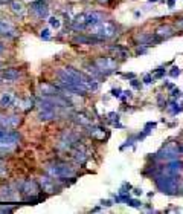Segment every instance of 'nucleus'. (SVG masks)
Masks as SVG:
<instances>
[{"label":"nucleus","mask_w":183,"mask_h":214,"mask_svg":"<svg viewBox=\"0 0 183 214\" xmlns=\"http://www.w3.org/2000/svg\"><path fill=\"white\" fill-rule=\"evenodd\" d=\"M156 185H157V188L162 193L174 194V191H177V188H179V179L173 174L157 176V178H156Z\"/></svg>","instance_id":"f257e3e1"},{"label":"nucleus","mask_w":183,"mask_h":214,"mask_svg":"<svg viewBox=\"0 0 183 214\" xmlns=\"http://www.w3.org/2000/svg\"><path fill=\"white\" fill-rule=\"evenodd\" d=\"M90 31H92V35L98 37L101 40H107V38H111L113 35L116 34V26L110 23V21H101V23L95 25V26H90Z\"/></svg>","instance_id":"f03ea898"},{"label":"nucleus","mask_w":183,"mask_h":214,"mask_svg":"<svg viewBox=\"0 0 183 214\" xmlns=\"http://www.w3.org/2000/svg\"><path fill=\"white\" fill-rule=\"evenodd\" d=\"M47 173H49L52 178L66 179V178H72L75 174V170L70 165H67L64 162H55V164H51L49 167H47Z\"/></svg>","instance_id":"7ed1b4c3"},{"label":"nucleus","mask_w":183,"mask_h":214,"mask_svg":"<svg viewBox=\"0 0 183 214\" xmlns=\"http://www.w3.org/2000/svg\"><path fill=\"white\" fill-rule=\"evenodd\" d=\"M95 64L98 66V69L104 75L111 73L116 69V66H117L116 60H113V58H110V57H101V58H98V60L95 61Z\"/></svg>","instance_id":"20e7f679"},{"label":"nucleus","mask_w":183,"mask_h":214,"mask_svg":"<svg viewBox=\"0 0 183 214\" xmlns=\"http://www.w3.org/2000/svg\"><path fill=\"white\" fill-rule=\"evenodd\" d=\"M183 170V162L177 159H173L168 165H165V173L166 174H173V176H177V173H180Z\"/></svg>","instance_id":"39448f33"},{"label":"nucleus","mask_w":183,"mask_h":214,"mask_svg":"<svg viewBox=\"0 0 183 214\" xmlns=\"http://www.w3.org/2000/svg\"><path fill=\"white\" fill-rule=\"evenodd\" d=\"M20 75H21V72L18 71V69L11 67V69H5V71L0 73V78L6 80V81H15V80L20 78Z\"/></svg>","instance_id":"423d86ee"},{"label":"nucleus","mask_w":183,"mask_h":214,"mask_svg":"<svg viewBox=\"0 0 183 214\" xmlns=\"http://www.w3.org/2000/svg\"><path fill=\"white\" fill-rule=\"evenodd\" d=\"M40 191V187L37 182L34 180H26L23 187H21V193H25V194H31V196H35L37 193Z\"/></svg>","instance_id":"0eeeda50"},{"label":"nucleus","mask_w":183,"mask_h":214,"mask_svg":"<svg viewBox=\"0 0 183 214\" xmlns=\"http://www.w3.org/2000/svg\"><path fill=\"white\" fill-rule=\"evenodd\" d=\"M87 20H85V14H79V15H76L75 17V20H73V23H72V28L75 29V31H83V29H85L87 28Z\"/></svg>","instance_id":"6e6552de"},{"label":"nucleus","mask_w":183,"mask_h":214,"mask_svg":"<svg viewBox=\"0 0 183 214\" xmlns=\"http://www.w3.org/2000/svg\"><path fill=\"white\" fill-rule=\"evenodd\" d=\"M32 11L38 15L40 19H43V17H46L47 15V8H46V5L43 3V2H40V0H37V2H34L32 3Z\"/></svg>","instance_id":"1a4fd4ad"},{"label":"nucleus","mask_w":183,"mask_h":214,"mask_svg":"<svg viewBox=\"0 0 183 214\" xmlns=\"http://www.w3.org/2000/svg\"><path fill=\"white\" fill-rule=\"evenodd\" d=\"M17 124H20V119L17 116H5L0 115V126L2 127H15Z\"/></svg>","instance_id":"9d476101"},{"label":"nucleus","mask_w":183,"mask_h":214,"mask_svg":"<svg viewBox=\"0 0 183 214\" xmlns=\"http://www.w3.org/2000/svg\"><path fill=\"white\" fill-rule=\"evenodd\" d=\"M156 35L160 37V38H169V37H173L174 35V29L171 28V26L168 25H165V26H160V28L156 29Z\"/></svg>","instance_id":"9b49d317"},{"label":"nucleus","mask_w":183,"mask_h":214,"mask_svg":"<svg viewBox=\"0 0 183 214\" xmlns=\"http://www.w3.org/2000/svg\"><path fill=\"white\" fill-rule=\"evenodd\" d=\"M85 20H87V25L89 26H95L104 21V15L101 12H90V14H85Z\"/></svg>","instance_id":"f8f14e48"},{"label":"nucleus","mask_w":183,"mask_h":214,"mask_svg":"<svg viewBox=\"0 0 183 214\" xmlns=\"http://www.w3.org/2000/svg\"><path fill=\"white\" fill-rule=\"evenodd\" d=\"M102 41L101 38H98V37H87V35H78V37H75L73 38V43H79V45H93V43H99Z\"/></svg>","instance_id":"ddd939ff"},{"label":"nucleus","mask_w":183,"mask_h":214,"mask_svg":"<svg viewBox=\"0 0 183 214\" xmlns=\"http://www.w3.org/2000/svg\"><path fill=\"white\" fill-rule=\"evenodd\" d=\"M57 113H55V107H44L41 112H40V115L38 118L41 121H47V119H52V118H55Z\"/></svg>","instance_id":"4468645a"},{"label":"nucleus","mask_w":183,"mask_h":214,"mask_svg":"<svg viewBox=\"0 0 183 214\" xmlns=\"http://www.w3.org/2000/svg\"><path fill=\"white\" fill-rule=\"evenodd\" d=\"M41 184H43V188L49 193H53V191H58V187L55 185V180L52 178H43L41 179Z\"/></svg>","instance_id":"2eb2a0df"},{"label":"nucleus","mask_w":183,"mask_h":214,"mask_svg":"<svg viewBox=\"0 0 183 214\" xmlns=\"http://www.w3.org/2000/svg\"><path fill=\"white\" fill-rule=\"evenodd\" d=\"M15 196V191L11 188V187H6V188L0 190V199L2 200H12Z\"/></svg>","instance_id":"dca6fc26"},{"label":"nucleus","mask_w":183,"mask_h":214,"mask_svg":"<svg viewBox=\"0 0 183 214\" xmlns=\"http://www.w3.org/2000/svg\"><path fill=\"white\" fill-rule=\"evenodd\" d=\"M12 32H14V28L9 23H6V21H0V35L11 37V35H14Z\"/></svg>","instance_id":"f3484780"},{"label":"nucleus","mask_w":183,"mask_h":214,"mask_svg":"<svg viewBox=\"0 0 183 214\" xmlns=\"http://www.w3.org/2000/svg\"><path fill=\"white\" fill-rule=\"evenodd\" d=\"M73 158H75V160H76V162H79V164H84V160L87 159V154H85V150H84L83 147H78L76 150H75V154H73Z\"/></svg>","instance_id":"a211bd4d"},{"label":"nucleus","mask_w":183,"mask_h":214,"mask_svg":"<svg viewBox=\"0 0 183 214\" xmlns=\"http://www.w3.org/2000/svg\"><path fill=\"white\" fill-rule=\"evenodd\" d=\"M0 106H2V107L14 106V96L11 95V93H5L2 98H0Z\"/></svg>","instance_id":"6ab92c4d"},{"label":"nucleus","mask_w":183,"mask_h":214,"mask_svg":"<svg viewBox=\"0 0 183 214\" xmlns=\"http://www.w3.org/2000/svg\"><path fill=\"white\" fill-rule=\"evenodd\" d=\"M76 121L79 122V124H83V126H89L90 124V118L87 115H84V113H78L76 115Z\"/></svg>","instance_id":"aec40b11"},{"label":"nucleus","mask_w":183,"mask_h":214,"mask_svg":"<svg viewBox=\"0 0 183 214\" xmlns=\"http://www.w3.org/2000/svg\"><path fill=\"white\" fill-rule=\"evenodd\" d=\"M11 8H12L14 12H21V11H23V5L20 2H17V0H12V2H11Z\"/></svg>","instance_id":"412c9836"},{"label":"nucleus","mask_w":183,"mask_h":214,"mask_svg":"<svg viewBox=\"0 0 183 214\" xmlns=\"http://www.w3.org/2000/svg\"><path fill=\"white\" fill-rule=\"evenodd\" d=\"M163 75H165V69L159 67L157 71H154V72H153V78H162Z\"/></svg>","instance_id":"4be33fe9"},{"label":"nucleus","mask_w":183,"mask_h":214,"mask_svg":"<svg viewBox=\"0 0 183 214\" xmlns=\"http://www.w3.org/2000/svg\"><path fill=\"white\" fill-rule=\"evenodd\" d=\"M127 203H128L130 206H134V208H139V206L142 205V203L139 202V200H136V199H128V200H127Z\"/></svg>","instance_id":"5701e85b"},{"label":"nucleus","mask_w":183,"mask_h":214,"mask_svg":"<svg viewBox=\"0 0 183 214\" xmlns=\"http://www.w3.org/2000/svg\"><path fill=\"white\" fill-rule=\"evenodd\" d=\"M49 21H51V26H53V28H60V20H58V19L52 17Z\"/></svg>","instance_id":"b1692460"},{"label":"nucleus","mask_w":183,"mask_h":214,"mask_svg":"<svg viewBox=\"0 0 183 214\" xmlns=\"http://www.w3.org/2000/svg\"><path fill=\"white\" fill-rule=\"evenodd\" d=\"M169 75H171V77H173V78L179 77V75H180V69H179V67H173V71L169 72Z\"/></svg>","instance_id":"393cba45"},{"label":"nucleus","mask_w":183,"mask_h":214,"mask_svg":"<svg viewBox=\"0 0 183 214\" xmlns=\"http://www.w3.org/2000/svg\"><path fill=\"white\" fill-rule=\"evenodd\" d=\"M49 37H51V34H49V29H44V31H41V38L47 40Z\"/></svg>","instance_id":"a878e982"},{"label":"nucleus","mask_w":183,"mask_h":214,"mask_svg":"<svg viewBox=\"0 0 183 214\" xmlns=\"http://www.w3.org/2000/svg\"><path fill=\"white\" fill-rule=\"evenodd\" d=\"M111 95L113 96H116V98H119V96H121V89H111Z\"/></svg>","instance_id":"bb28decb"},{"label":"nucleus","mask_w":183,"mask_h":214,"mask_svg":"<svg viewBox=\"0 0 183 214\" xmlns=\"http://www.w3.org/2000/svg\"><path fill=\"white\" fill-rule=\"evenodd\" d=\"M175 26H177V29H182L183 31V19H177Z\"/></svg>","instance_id":"cd10ccee"},{"label":"nucleus","mask_w":183,"mask_h":214,"mask_svg":"<svg viewBox=\"0 0 183 214\" xmlns=\"http://www.w3.org/2000/svg\"><path fill=\"white\" fill-rule=\"evenodd\" d=\"M131 86H133V87H136V89H141V83H139L137 81V80H131Z\"/></svg>","instance_id":"c85d7f7f"},{"label":"nucleus","mask_w":183,"mask_h":214,"mask_svg":"<svg viewBox=\"0 0 183 214\" xmlns=\"http://www.w3.org/2000/svg\"><path fill=\"white\" fill-rule=\"evenodd\" d=\"M153 77H151V75H147V77H145L143 78V83H147V84H150V83H153Z\"/></svg>","instance_id":"c756f323"},{"label":"nucleus","mask_w":183,"mask_h":214,"mask_svg":"<svg viewBox=\"0 0 183 214\" xmlns=\"http://www.w3.org/2000/svg\"><path fill=\"white\" fill-rule=\"evenodd\" d=\"M5 171H6V165H5V162L0 159V173H5Z\"/></svg>","instance_id":"7c9ffc66"},{"label":"nucleus","mask_w":183,"mask_h":214,"mask_svg":"<svg viewBox=\"0 0 183 214\" xmlns=\"http://www.w3.org/2000/svg\"><path fill=\"white\" fill-rule=\"evenodd\" d=\"M171 95H173V96H174V98H179V96L182 95V92H180V90H179V89H174V90H173V93H171Z\"/></svg>","instance_id":"2f4dec72"},{"label":"nucleus","mask_w":183,"mask_h":214,"mask_svg":"<svg viewBox=\"0 0 183 214\" xmlns=\"http://www.w3.org/2000/svg\"><path fill=\"white\" fill-rule=\"evenodd\" d=\"M6 133H8L6 127H2V126H0V138H2V136H5V135H6Z\"/></svg>","instance_id":"473e14b6"},{"label":"nucleus","mask_w":183,"mask_h":214,"mask_svg":"<svg viewBox=\"0 0 183 214\" xmlns=\"http://www.w3.org/2000/svg\"><path fill=\"white\" fill-rule=\"evenodd\" d=\"M154 127H156V122H148V124L145 126V130H147V132H150L148 128H154Z\"/></svg>","instance_id":"72a5a7b5"},{"label":"nucleus","mask_w":183,"mask_h":214,"mask_svg":"<svg viewBox=\"0 0 183 214\" xmlns=\"http://www.w3.org/2000/svg\"><path fill=\"white\" fill-rule=\"evenodd\" d=\"M124 77H125V78H134V73H125V75H124Z\"/></svg>","instance_id":"f704fd0d"},{"label":"nucleus","mask_w":183,"mask_h":214,"mask_svg":"<svg viewBox=\"0 0 183 214\" xmlns=\"http://www.w3.org/2000/svg\"><path fill=\"white\" fill-rule=\"evenodd\" d=\"M177 152H179V153H182V154H183V145H180V147H177Z\"/></svg>","instance_id":"c9c22d12"},{"label":"nucleus","mask_w":183,"mask_h":214,"mask_svg":"<svg viewBox=\"0 0 183 214\" xmlns=\"http://www.w3.org/2000/svg\"><path fill=\"white\" fill-rule=\"evenodd\" d=\"M134 193H136V194H142V190H139V188H136V190H134Z\"/></svg>","instance_id":"e433bc0d"},{"label":"nucleus","mask_w":183,"mask_h":214,"mask_svg":"<svg viewBox=\"0 0 183 214\" xmlns=\"http://www.w3.org/2000/svg\"><path fill=\"white\" fill-rule=\"evenodd\" d=\"M2 52H3V45L0 43V54H2Z\"/></svg>","instance_id":"4c0bfd02"},{"label":"nucleus","mask_w":183,"mask_h":214,"mask_svg":"<svg viewBox=\"0 0 183 214\" xmlns=\"http://www.w3.org/2000/svg\"><path fill=\"white\" fill-rule=\"evenodd\" d=\"M109 0H99V3H107Z\"/></svg>","instance_id":"58836bf2"},{"label":"nucleus","mask_w":183,"mask_h":214,"mask_svg":"<svg viewBox=\"0 0 183 214\" xmlns=\"http://www.w3.org/2000/svg\"><path fill=\"white\" fill-rule=\"evenodd\" d=\"M150 2H156V0H150Z\"/></svg>","instance_id":"ea45409f"},{"label":"nucleus","mask_w":183,"mask_h":214,"mask_svg":"<svg viewBox=\"0 0 183 214\" xmlns=\"http://www.w3.org/2000/svg\"><path fill=\"white\" fill-rule=\"evenodd\" d=\"M0 67H2V61H0Z\"/></svg>","instance_id":"a19ab883"}]
</instances>
